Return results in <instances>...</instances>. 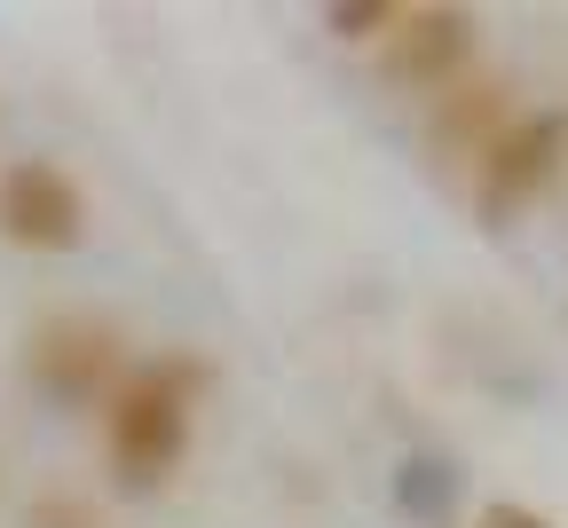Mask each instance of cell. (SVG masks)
Here are the masks:
<instances>
[{
    "label": "cell",
    "mask_w": 568,
    "mask_h": 528,
    "mask_svg": "<svg viewBox=\"0 0 568 528\" xmlns=\"http://www.w3.org/2000/svg\"><path fill=\"white\" fill-rule=\"evenodd\" d=\"M197 395H205L197 355H151L119 379V395L103 403V458H111L119 489H159L190 458Z\"/></svg>",
    "instance_id": "6da1fadb"
},
{
    "label": "cell",
    "mask_w": 568,
    "mask_h": 528,
    "mask_svg": "<svg viewBox=\"0 0 568 528\" xmlns=\"http://www.w3.org/2000/svg\"><path fill=\"white\" fill-rule=\"evenodd\" d=\"M568 166V111H521L506 134H497L481 150L474 166V221L481 230H506V221H521Z\"/></svg>",
    "instance_id": "7a4b0ae2"
},
{
    "label": "cell",
    "mask_w": 568,
    "mask_h": 528,
    "mask_svg": "<svg viewBox=\"0 0 568 528\" xmlns=\"http://www.w3.org/2000/svg\"><path fill=\"white\" fill-rule=\"evenodd\" d=\"M126 370H134L126 363V339L103 316H48L24 339V379L48 403H111Z\"/></svg>",
    "instance_id": "3957f363"
},
{
    "label": "cell",
    "mask_w": 568,
    "mask_h": 528,
    "mask_svg": "<svg viewBox=\"0 0 568 528\" xmlns=\"http://www.w3.org/2000/svg\"><path fill=\"white\" fill-rule=\"evenodd\" d=\"M379 63L387 80L410 88V95H450L474 63V9H450V0H418V9L395 17V32L379 40Z\"/></svg>",
    "instance_id": "277c9868"
},
{
    "label": "cell",
    "mask_w": 568,
    "mask_h": 528,
    "mask_svg": "<svg viewBox=\"0 0 568 528\" xmlns=\"http://www.w3.org/2000/svg\"><path fill=\"white\" fill-rule=\"evenodd\" d=\"M0 237L24 253H71L88 237V190L55 159H17L0 174Z\"/></svg>",
    "instance_id": "5b68a950"
},
{
    "label": "cell",
    "mask_w": 568,
    "mask_h": 528,
    "mask_svg": "<svg viewBox=\"0 0 568 528\" xmlns=\"http://www.w3.org/2000/svg\"><path fill=\"white\" fill-rule=\"evenodd\" d=\"M521 111H514V88H497V80H458L450 95H435V111H426V150L450 166H481V150L506 134Z\"/></svg>",
    "instance_id": "8992f818"
},
{
    "label": "cell",
    "mask_w": 568,
    "mask_h": 528,
    "mask_svg": "<svg viewBox=\"0 0 568 528\" xmlns=\"http://www.w3.org/2000/svg\"><path fill=\"white\" fill-rule=\"evenodd\" d=\"M395 17H403V0H332V9H324V32L332 40H355V48H379L387 32H395Z\"/></svg>",
    "instance_id": "52a82bcc"
},
{
    "label": "cell",
    "mask_w": 568,
    "mask_h": 528,
    "mask_svg": "<svg viewBox=\"0 0 568 528\" xmlns=\"http://www.w3.org/2000/svg\"><path fill=\"white\" fill-rule=\"evenodd\" d=\"M24 528H111V520H103V505L80 497V489H40V497L24 505Z\"/></svg>",
    "instance_id": "ba28073f"
},
{
    "label": "cell",
    "mask_w": 568,
    "mask_h": 528,
    "mask_svg": "<svg viewBox=\"0 0 568 528\" xmlns=\"http://www.w3.org/2000/svg\"><path fill=\"white\" fill-rule=\"evenodd\" d=\"M395 489H403V505H410V512H435V505H450L458 474H450V466H435V458H410Z\"/></svg>",
    "instance_id": "9c48e42d"
},
{
    "label": "cell",
    "mask_w": 568,
    "mask_h": 528,
    "mask_svg": "<svg viewBox=\"0 0 568 528\" xmlns=\"http://www.w3.org/2000/svg\"><path fill=\"white\" fill-rule=\"evenodd\" d=\"M474 528H552V520H545V512H537V505H514V497H489V505H481V520H474Z\"/></svg>",
    "instance_id": "30bf717a"
}]
</instances>
